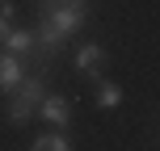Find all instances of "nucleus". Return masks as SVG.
<instances>
[{
    "label": "nucleus",
    "mask_w": 160,
    "mask_h": 151,
    "mask_svg": "<svg viewBox=\"0 0 160 151\" xmlns=\"http://www.w3.org/2000/svg\"><path fill=\"white\" fill-rule=\"evenodd\" d=\"M38 101H42V80L38 76H21L17 80V88H13V101H8V122H30V113L38 109Z\"/></svg>",
    "instance_id": "obj_1"
},
{
    "label": "nucleus",
    "mask_w": 160,
    "mask_h": 151,
    "mask_svg": "<svg viewBox=\"0 0 160 151\" xmlns=\"http://www.w3.org/2000/svg\"><path fill=\"white\" fill-rule=\"evenodd\" d=\"M38 109H42V118L55 122V126H68V118H72V101H63V97H42Z\"/></svg>",
    "instance_id": "obj_2"
},
{
    "label": "nucleus",
    "mask_w": 160,
    "mask_h": 151,
    "mask_svg": "<svg viewBox=\"0 0 160 151\" xmlns=\"http://www.w3.org/2000/svg\"><path fill=\"white\" fill-rule=\"evenodd\" d=\"M21 76H25L21 72V59H17L13 50H4V55H0V92H13Z\"/></svg>",
    "instance_id": "obj_3"
},
{
    "label": "nucleus",
    "mask_w": 160,
    "mask_h": 151,
    "mask_svg": "<svg viewBox=\"0 0 160 151\" xmlns=\"http://www.w3.org/2000/svg\"><path fill=\"white\" fill-rule=\"evenodd\" d=\"M42 21H51V25H55V30H59V34L68 38V34H72L76 25L84 21V8H63V13H42Z\"/></svg>",
    "instance_id": "obj_4"
},
{
    "label": "nucleus",
    "mask_w": 160,
    "mask_h": 151,
    "mask_svg": "<svg viewBox=\"0 0 160 151\" xmlns=\"http://www.w3.org/2000/svg\"><path fill=\"white\" fill-rule=\"evenodd\" d=\"M76 67H80V72H101V67H105L101 46H84V50L76 55Z\"/></svg>",
    "instance_id": "obj_5"
},
{
    "label": "nucleus",
    "mask_w": 160,
    "mask_h": 151,
    "mask_svg": "<svg viewBox=\"0 0 160 151\" xmlns=\"http://www.w3.org/2000/svg\"><path fill=\"white\" fill-rule=\"evenodd\" d=\"M4 42H8V50H13V55L34 50V34H25V30H8V34H4Z\"/></svg>",
    "instance_id": "obj_6"
},
{
    "label": "nucleus",
    "mask_w": 160,
    "mask_h": 151,
    "mask_svg": "<svg viewBox=\"0 0 160 151\" xmlns=\"http://www.w3.org/2000/svg\"><path fill=\"white\" fill-rule=\"evenodd\" d=\"M34 147H38V151H68L72 143H68L63 134H42V139H34Z\"/></svg>",
    "instance_id": "obj_7"
},
{
    "label": "nucleus",
    "mask_w": 160,
    "mask_h": 151,
    "mask_svg": "<svg viewBox=\"0 0 160 151\" xmlns=\"http://www.w3.org/2000/svg\"><path fill=\"white\" fill-rule=\"evenodd\" d=\"M118 101H122V92H118L114 84H101V88H97V105H105V109H114Z\"/></svg>",
    "instance_id": "obj_8"
},
{
    "label": "nucleus",
    "mask_w": 160,
    "mask_h": 151,
    "mask_svg": "<svg viewBox=\"0 0 160 151\" xmlns=\"http://www.w3.org/2000/svg\"><path fill=\"white\" fill-rule=\"evenodd\" d=\"M8 30H13V4H8V0H0V42H4Z\"/></svg>",
    "instance_id": "obj_9"
},
{
    "label": "nucleus",
    "mask_w": 160,
    "mask_h": 151,
    "mask_svg": "<svg viewBox=\"0 0 160 151\" xmlns=\"http://www.w3.org/2000/svg\"><path fill=\"white\" fill-rule=\"evenodd\" d=\"M63 8H80V0H42V13H63Z\"/></svg>",
    "instance_id": "obj_10"
}]
</instances>
